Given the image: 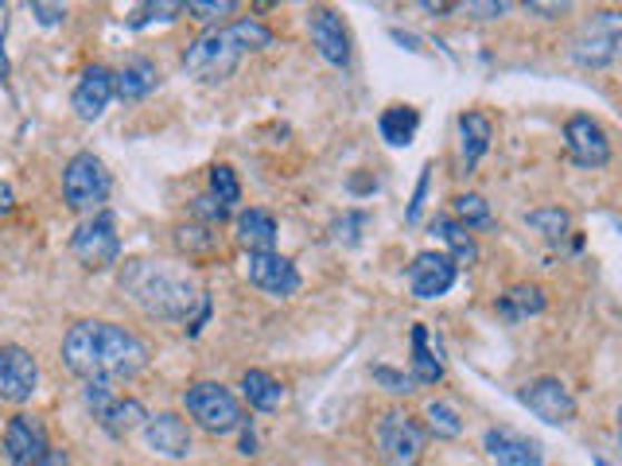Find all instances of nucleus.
I'll return each mask as SVG.
<instances>
[{
	"label": "nucleus",
	"mask_w": 622,
	"mask_h": 466,
	"mask_svg": "<svg viewBox=\"0 0 622 466\" xmlns=\"http://www.w3.org/2000/svg\"><path fill=\"white\" fill-rule=\"evenodd\" d=\"M148 343L106 319H78L62 335V361L82 381H125L148 369Z\"/></svg>",
	"instance_id": "nucleus-1"
},
{
	"label": "nucleus",
	"mask_w": 622,
	"mask_h": 466,
	"mask_svg": "<svg viewBox=\"0 0 622 466\" xmlns=\"http://www.w3.org/2000/svg\"><path fill=\"white\" fill-rule=\"evenodd\" d=\"M121 291H129V299L145 315H156V319H184V323H191L195 304L203 299L191 272L176 268L171 260H140V257L125 265Z\"/></svg>",
	"instance_id": "nucleus-2"
},
{
	"label": "nucleus",
	"mask_w": 622,
	"mask_h": 466,
	"mask_svg": "<svg viewBox=\"0 0 622 466\" xmlns=\"http://www.w3.org/2000/svg\"><path fill=\"white\" fill-rule=\"evenodd\" d=\"M273 47V31L261 20H234L226 28H210L184 51V70L199 82H223L238 70L249 51Z\"/></svg>",
	"instance_id": "nucleus-3"
},
{
	"label": "nucleus",
	"mask_w": 622,
	"mask_h": 466,
	"mask_svg": "<svg viewBox=\"0 0 622 466\" xmlns=\"http://www.w3.org/2000/svg\"><path fill=\"white\" fill-rule=\"evenodd\" d=\"M184 408L203 432H210V436H230V432H241L249 424L241 400L218 381H191L187 385Z\"/></svg>",
	"instance_id": "nucleus-4"
},
{
	"label": "nucleus",
	"mask_w": 622,
	"mask_h": 466,
	"mask_svg": "<svg viewBox=\"0 0 622 466\" xmlns=\"http://www.w3.org/2000/svg\"><path fill=\"white\" fill-rule=\"evenodd\" d=\"M62 199L78 215H98L109 199V171L93 152H78L62 168Z\"/></svg>",
	"instance_id": "nucleus-5"
},
{
	"label": "nucleus",
	"mask_w": 622,
	"mask_h": 466,
	"mask_svg": "<svg viewBox=\"0 0 622 466\" xmlns=\"http://www.w3.org/2000/svg\"><path fill=\"white\" fill-rule=\"evenodd\" d=\"M619 39H622V16L615 8H600V12H592L580 23L576 39H572V59L588 70H603L615 62Z\"/></svg>",
	"instance_id": "nucleus-6"
},
{
	"label": "nucleus",
	"mask_w": 622,
	"mask_h": 466,
	"mask_svg": "<svg viewBox=\"0 0 622 466\" xmlns=\"http://www.w3.org/2000/svg\"><path fill=\"white\" fill-rule=\"evenodd\" d=\"M374 439H377L382 459L389 466H416L424 455V439H428V432H424L408 413L389 408V413H382V420H377Z\"/></svg>",
	"instance_id": "nucleus-7"
},
{
	"label": "nucleus",
	"mask_w": 622,
	"mask_h": 466,
	"mask_svg": "<svg viewBox=\"0 0 622 466\" xmlns=\"http://www.w3.org/2000/svg\"><path fill=\"white\" fill-rule=\"evenodd\" d=\"M70 252H75V260L82 268H90V272H101V268L117 265V257H121V237L113 230V218L109 215H90L86 222L75 226V234H70Z\"/></svg>",
	"instance_id": "nucleus-8"
},
{
	"label": "nucleus",
	"mask_w": 622,
	"mask_h": 466,
	"mask_svg": "<svg viewBox=\"0 0 622 466\" xmlns=\"http://www.w3.org/2000/svg\"><path fill=\"white\" fill-rule=\"evenodd\" d=\"M564 140H569V156L576 168H608L611 163V137L595 117L588 113L569 117Z\"/></svg>",
	"instance_id": "nucleus-9"
},
{
	"label": "nucleus",
	"mask_w": 622,
	"mask_h": 466,
	"mask_svg": "<svg viewBox=\"0 0 622 466\" xmlns=\"http://www.w3.org/2000/svg\"><path fill=\"white\" fill-rule=\"evenodd\" d=\"M517 400H522L537 420L556 424V428L576 416V397H572L569 385H564L561 377H537V381H530L522 393H517Z\"/></svg>",
	"instance_id": "nucleus-10"
},
{
	"label": "nucleus",
	"mask_w": 622,
	"mask_h": 466,
	"mask_svg": "<svg viewBox=\"0 0 622 466\" xmlns=\"http://www.w3.org/2000/svg\"><path fill=\"white\" fill-rule=\"evenodd\" d=\"M4 455H8V466H43V459L51 455L43 420H36L28 413H16L4 428Z\"/></svg>",
	"instance_id": "nucleus-11"
},
{
	"label": "nucleus",
	"mask_w": 622,
	"mask_h": 466,
	"mask_svg": "<svg viewBox=\"0 0 622 466\" xmlns=\"http://www.w3.org/2000/svg\"><path fill=\"white\" fill-rule=\"evenodd\" d=\"M36 385H39L36 354L23 350V346H16V343L0 346V400H8V405H23V400H31Z\"/></svg>",
	"instance_id": "nucleus-12"
},
{
	"label": "nucleus",
	"mask_w": 622,
	"mask_h": 466,
	"mask_svg": "<svg viewBox=\"0 0 622 466\" xmlns=\"http://www.w3.org/2000/svg\"><path fill=\"white\" fill-rule=\"evenodd\" d=\"M246 276L254 288L269 291L277 299H288L300 291V272L288 257H280L277 249L269 252H246Z\"/></svg>",
	"instance_id": "nucleus-13"
},
{
	"label": "nucleus",
	"mask_w": 622,
	"mask_h": 466,
	"mask_svg": "<svg viewBox=\"0 0 622 466\" xmlns=\"http://www.w3.org/2000/svg\"><path fill=\"white\" fill-rule=\"evenodd\" d=\"M455 276H460V268L452 265L447 252H416L413 265H408V291L416 299H440L444 291H452Z\"/></svg>",
	"instance_id": "nucleus-14"
},
{
	"label": "nucleus",
	"mask_w": 622,
	"mask_h": 466,
	"mask_svg": "<svg viewBox=\"0 0 622 466\" xmlns=\"http://www.w3.org/2000/svg\"><path fill=\"white\" fill-rule=\"evenodd\" d=\"M308 31H312V43L330 67H346L351 62V31H346L343 16L327 4H315L308 12Z\"/></svg>",
	"instance_id": "nucleus-15"
},
{
	"label": "nucleus",
	"mask_w": 622,
	"mask_h": 466,
	"mask_svg": "<svg viewBox=\"0 0 622 466\" xmlns=\"http://www.w3.org/2000/svg\"><path fill=\"white\" fill-rule=\"evenodd\" d=\"M483 447L498 466H541L545 463V447L537 439L522 436V432L510 428H491L483 436Z\"/></svg>",
	"instance_id": "nucleus-16"
},
{
	"label": "nucleus",
	"mask_w": 622,
	"mask_h": 466,
	"mask_svg": "<svg viewBox=\"0 0 622 466\" xmlns=\"http://www.w3.org/2000/svg\"><path fill=\"white\" fill-rule=\"evenodd\" d=\"M145 439L164 459H187L191 455V428L179 413H156L145 420Z\"/></svg>",
	"instance_id": "nucleus-17"
},
{
	"label": "nucleus",
	"mask_w": 622,
	"mask_h": 466,
	"mask_svg": "<svg viewBox=\"0 0 622 466\" xmlns=\"http://www.w3.org/2000/svg\"><path fill=\"white\" fill-rule=\"evenodd\" d=\"M109 98H113V70L93 62V67H86L82 78H78L70 106H75V113L82 117V121H98V117L106 113Z\"/></svg>",
	"instance_id": "nucleus-18"
},
{
	"label": "nucleus",
	"mask_w": 622,
	"mask_h": 466,
	"mask_svg": "<svg viewBox=\"0 0 622 466\" xmlns=\"http://www.w3.org/2000/svg\"><path fill=\"white\" fill-rule=\"evenodd\" d=\"M491 140H494V125H491V117L486 113H463L460 117V160H463V168H475L478 160L486 156V148H491Z\"/></svg>",
	"instance_id": "nucleus-19"
},
{
	"label": "nucleus",
	"mask_w": 622,
	"mask_h": 466,
	"mask_svg": "<svg viewBox=\"0 0 622 466\" xmlns=\"http://www.w3.org/2000/svg\"><path fill=\"white\" fill-rule=\"evenodd\" d=\"M156 82H160V70H156L152 59H129L113 75V93L125 101H140L156 90Z\"/></svg>",
	"instance_id": "nucleus-20"
},
{
	"label": "nucleus",
	"mask_w": 622,
	"mask_h": 466,
	"mask_svg": "<svg viewBox=\"0 0 622 466\" xmlns=\"http://www.w3.org/2000/svg\"><path fill=\"white\" fill-rule=\"evenodd\" d=\"M494 311L506 323H522V319H530V315H541L545 311V288H541V284H514V288H506L498 296Z\"/></svg>",
	"instance_id": "nucleus-21"
},
{
	"label": "nucleus",
	"mask_w": 622,
	"mask_h": 466,
	"mask_svg": "<svg viewBox=\"0 0 622 466\" xmlns=\"http://www.w3.org/2000/svg\"><path fill=\"white\" fill-rule=\"evenodd\" d=\"M432 234H440V241L447 245V257H452V265L455 268H471L478 260V245H475V237H471L467 226H460L455 218H447V215H436L432 218Z\"/></svg>",
	"instance_id": "nucleus-22"
},
{
	"label": "nucleus",
	"mask_w": 622,
	"mask_h": 466,
	"mask_svg": "<svg viewBox=\"0 0 622 466\" xmlns=\"http://www.w3.org/2000/svg\"><path fill=\"white\" fill-rule=\"evenodd\" d=\"M93 420H98L101 428L109 432V436H129V432L145 428L148 413H145V405H140V400H132V397H113L106 408H101L98 416H93Z\"/></svg>",
	"instance_id": "nucleus-23"
},
{
	"label": "nucleus",
	"mask_w": 622,
	"mask_h": 466,
	"mask_svg": "<svg viewBox=\"0 0 622 466\" xmlns=\"http://www.w3.org/2000/svg\"><path fill=\"white\" fill-rule=\"evenodd\" d=\"M241 397H246L249 408H257V413H277L280 400H285V385L273 374H265V369H246V374H241Z\"/></svg>",
	"instance_id": "nucleus-24"
},
{
	"label": "nucleus",
	"mask_w": 622,
	"mask_h": 466,
	"mask_svg": "<svg viewBox=\"0 0 622 466\" xmlns=\"http://www.w3.org/2000/svg\"><path fill=\"white\" fill-rule=\"evenodd\" d=\"M238 241L246 252H269L273 241H277V218L269 210L249 207L246 215L238 218Z\"/></svg>",
	"instance_id": "nucleus-25"
},
{
	"label": "nucleus",
	"mask_w": 622,
	"mask_h": 466,
	"mask_svg": "<svg viewBox=\"0 0 622 466\" xmlns=\"http://www.w3.org/2000/svg\"><path fill=\"white\" fill-rule=\"evenodd\" d=\"M377 129H382L385 145H393V148L413 145L416 129H421V109H413V106H389V109H382V117H377Z\"/></svg>",
	"instance_id": "nucleus-26"
},
{
	"label": "nucleus",
	"mask_w": 622,
	"mask_h": 466,
	"mask_svg": "<svg viewBox=\"0 0 622 466\" xmlns=\"http://www.w3.org/2000/svg\"><path fill=\"white\" fill-rule=\"evenodd\" d=\"M413 385H436L440 377H444V361H440V354L428 350V327L424 323H416L413 327Z\"/></svg>",
	"instance_id": "nucleus-27"
},
{
	"label": "nucleus",
	"mask_w": 622,
	"mask_h": 466,
	"mask_svg": "<svg viewBox=\"0 0 622 466\" xmlns=\"http://www.w3.org/2000/svg\"><path fill=\"white\" fill-rule=\"evenodd\" d=\"M455 207V222L467 226V230H486V226H494V215H491V202L483 199V195H455L452 199Z\"/></svg>",
	"instance_id": "nucleus-28"
},
{
	"label": "nucleus",
	"mask_w": 622,
	"mask_h": 466,
	"mask_svg": "<svg viewBox=\"0 0 622 466\" xmlns=\"http://www.w3.org/2000/svg\"><path fill=\"white\" fill-rule=\"evenodd\" d=\"M525 222L533 226L545 241H564L572 230V218H569V210H561V207H537V210H530L525 215Z\"/></svg>",
	"instance_id": "nucleus-29"
},
{
	"label": "nucleus",
	"mask_w": 622,
	"mask_h": 466,
	"mask_svg": "<svg viewBox=\"0 0 622 466\" xmlns=\"http://www.w3.org/2000/svg\"><path fill=\"white\" fill-rule=\"evenodd\" d=\"M424 416H428V432L436 439H460L463 436V416L455 413L447 400H432V405L424 408Z\"/></svg>",
	"instance_id": "nucleus-30"
},
{
	"label": "nucleus",
	"mask_w": 622,
	"mask_h": 466,
	"mask_svg": "<svg viewBox=\"0 0 622 466\" xmlns=\"http://www.w3.org/2000/svg\"><path fill=\"white\" fill-rule=\"evenodd\" d=\"M210 195H215L223 207H230V202L241 199V184H238V176H234L230 163H215V168H210Z\"/></svg>",
	"instance_id": "nucleus-31"
},
{
	"label": "nucleus",
	"mask_w": 622,
	"mask_h": 466,
	"mask_svg": "<svg viewBox=\"0 0 622 466\" xmlns=\"http://www.w3.org/2000/svg\"><path fill=\"white\" fill-rule=\"evenodd\" d=\"M184 12H191L203 23H218L223 16L238 12V4L234 0H191V4H184Z\"/></svg>",
	"instance_id": "nucleus-32"
},
{
	"label": "nucleus",
	"mask_w": 622,
	"mask_h": 466,
	"mask_svg": "<svg viewBox=\"0 0 622 466\" xmlns=\"http://www.w3.org/2000/svg\"><path fill=\"white\" fill-rule=\"evenodd\" d=\"M369 374H374V381L382 385V389H389V393H413V377L408 374H401V369H389V366H374L369 369Z\"/></svg>",
	"instance_id": "nucleus-33"
},
{
	"label": "nucleus",
	"mask_w": 622,
	"mask_h": 466,
	"mask_svg": "<svg viewBox=\"0 0 622 466\" xmlns=\"http://www.w3.org/2000/svg\"><path fill=\"white\" fill-rule=\"evenodd\" d=\"M191 210H195V218H203L207 226L226 222V215H230V207H223V202H218L215 195H199V199L191 202Z\"/></svg>",
	"instance_id": "nucleus-34"
},
{
	"label": "nucleus",
	"mask_w": 622,
	"mask_h": 466,
	"mask_svg": "<svg viewBox=\"0 0 622 466\" xmlns=\"http://www.w3.org/2000/svg\"><path fill=\"white\" fill-rule=\"evenodd\" d=\"M179 12H184V4H176V0H160V4H145V8H140L137 20H132V28H145V23H152V20H176Z\"/></svg>",
	"instance_id": "nucleus-35"
},
{
	"label": "nucleus",
	"mask_w": 622,
	"mask_h": 466,
	"mask_svg": "<svg viewBox=\"0 0 622 466\" xmlns=\"http://www.w3.org/2000/svg\"><path fill=\"white\" fill-rule=\"evenodd\" d=\"M179 245L184 249H199V252H210L218 245V234H210V226H191V230H179Z\"/></svg>",
	"instance_id": "nucleus-36"
},
{
	"label": "nucleus",
	"mask_w": 622,
	"mask_h": 466,
	"mask_svg": "<svg viewBox=\"0 0 622 466\" xmlns=\"http://www.w3.org/2000/svg\"><path fill=\"white\" fill-rule=\"evenodd\" d=\"M455 12H467L475 20H498L506 12V4L502 0H467V4H455Z\"/></svg>",
	"instance_id": "nucleus-37"
},
{
	"label": "nucleus",
	"mask_w": 622,
	"mask_h": 466,
	"mask_svg": "<svg viewBox=\"0 0 622 466\" xmlns=\"http://www.w3.org/2000/svg\"><path fill=\"white\" fill-rule=\"evenodd\" d=\"M31 16H36L39 23H47V28H55V23L67 20V8H62V4H43V0H36V4H31Z\"/></svg>",
	"instance_id": "nucleus-38"
},
{
	"label": "nucleus",
	"mask_w": 622,
	"mask_h": 466,
	"mask_svg": "<svg viewBox=\"0 0 622 466\" xmlns=\"http://www.w3.org/2000/svg\"><path fill=\"white\" fill-rule=\"evenodd\" d=\"M428 171H432V168H424V171H421V184H416V195H413V207H408V222H416V218H421V207H424V195H428Z\"/></svg>",
	"instance_id": "nucleus-39"
},
{
	"label": "nucleus",
	"mask_w": 622,
	"mask_h": 466,
	"mask_svg": "<svg viewBox=\"0 0 622 466\" xmlns=\"http://www.w3.org/2000/svg\"><path fill=\"white\" fill-rule=\"evenodd\" d=\"M525 12H541V16H561V12H569V4H541V0H525Z\"/></svg>",
	"instance_id": "nucleus-40"
},
{
	"label": "nucleus",
	"mask_w": 622,
	"mask_h": 466,
	"mask_svg": "<svg viewBox=\"0 0 622 466\" xmlns=\"http://www.w3.org/2000/svg\"><path fill=\"white\" fill-rule=\"evenodd\" d=\"M12 207H16V195H12V187H8V184H0V218H4V215H12Z\"/></svg>",
	"instance_id": "nucleus-41"
},
{
	"label": "nucleus",
	"mask_w": 622,
	"mask_h": 466,
	"mask_svg": "<svg viewBox=\"0 0 622 466\" xmlns=\"http://www.w3.org/2000/svg\"><path fill=\"white\" fill-rule=\"evenodd\" d=\"M241 432H246V428H241ZM241 455H246V459H254V455H257V436H254V432H246V436H241Z\"/></svg>",
	"instance_id": "nucleus-42"
},
{
	"label": "nucleus",
	"mask_w": 622,
	"mask_h": 466,
	"mask_svg": "<svg viewBox=\"0 0 622 466\" xmlns=\"http://www.w3.org/2000/svg\"><path fill=\"white\" fill-rule=\"evenodd\" d=\"M43 466H67V455H62V452H51V455L43 459Z\"/></svg>",
	"instance_id": "nucleus-43"
},
{
	"label": "nucleus",
	"mask_w": 622,
	"mask_h": 466,
	"mask_svg": "<svg viewBox=\"0 0 622 466\" xmlns=\"http://www.w3.org/2000/svg\"><path fill=\"white\" fill-rule=\"evenodd\" d=\"M8 78V54H4V43H0V82Z\"/></svg>",
	"instance_id": "nucleus-44"
},
{
	"label": "nucleus",
	"mask_w": 622,
	"mask_h": 466,
	"mask_svg": "<svg viewBox=\"0 0 622 466\" xmlns=\"http://www.w3.org/2000/svg\"><path fill=\"white\" fill-rule=\"evenodd\" d=\"M595 466H608V463H603V459H595Z\"/></svg>",
	"instance_id": "nucleus-45"
}]
</instances>
